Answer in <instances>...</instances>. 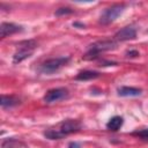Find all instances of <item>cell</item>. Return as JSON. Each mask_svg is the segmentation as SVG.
<instances>
[{
    "instance_id": "6da1fadb",
    "label": "cell",
    "mask_w": 148,
    "mask_h": 148,
    "mask_svg": "<svg viewBox=\"0 0 148 148\" xmlns=\"http://www.w3.org/2000/svg\"><path fill=\"white\" fill-rule=\"evenodd\" d=\"M81 130V124L79 120L75 119H66L62 120L57 128H50L44 132V135L50 140H59L62 139L66 135H69L72 133H76Z\"/></svg>"
},
{
    "instance_id": "7a4b0ae2",
    "label": "cell",
    "mask_w": 148,
    "mask_h": 148,
    "mask_svg": "<svg viewBox=\"0 0 148 148\" xmlns=\"http://www.w3.org/2000/svg\"><path fill=\"white\" fill-rule=\"evenodd\" d=\"M117 47V42H114L113 39H103V40H98L94 44H91L88 49V51L86 52V54L83 56L84 60H92L99 57L101 53L105 52V51H110Z\"/></svg>"
},
{
    "instance_id": "3957f363",
    "label": "cell",
    "mask_w": 148,
    "mask_h": 148,
    "mask_svg": "<svg viewBox=\"0 0 148 148\" xmlns=\"http://www.w3.org/2000/svg\"><path fill=\"white\" fill-rule=\"evenodd\" d=\"M124 9H125L124 3H113V5H111L110 7L105 8L103 10V13L101 14L99 23L106 25V24H110V23L114 22L119 17V15H121Z\"/></svg>"
},
{
    "instance_id": "277c9868",
    "label": "cell",
    "mask_w": 148,
    "mask_h": 148,
    "mask_svg": "<svg viewBox=\"0 0 148 148\" xmlns=\"http://www.w3.org/2000/svg\"><path fill=\"white\" fill-rule=\"evenodd\" d=\"M36 47H37V43L35 40H32V39L24 40V42L20 43L17 51L13 56V62L14 64H18V62L23 61L24 59L29 58L34 53Z\"/></svg>"
},
{
    "instance_id": "5b68a950",
    "label": "cell",
    "mask_w": 148,
    "mask_h": 148,
    "mask_svg": "<svg viewBox=\"0 0 148 148\" xmlns=\"http://www.w3.org/2000/svg\"><path fill=\"white\" fill-rule=\"evenodd\" d=\"M71 58L69 57H59V58H52V59H47L45 60L40 67L39 71L43 74H52L57 71H59L61 67L66 66L69 62Z\"/></svg>"
},
{
    "instance_id": "8992f818",
    "label": "cell",
    "mask_w": 148,
    "mask_h": 148,
    "mask_svg": "<svg viewBox=\"0 0 148 148\" xmlns=\"http://www.w3.org/2000/svg\"><path fill=\"white\" fill-rule=\"evenodd\" d=\"M68 97V90L66 88H53L46 91L44 95V102L46 104L57 103Z\"/></svg>"
},
{
    "instance_id": "52a82bcc",
    "label": "cell",
    "mask_w": 148,
    "mask_h": 148,
    "mask_svg": "<svg viewBox=\"0 0 148 148\" xmlns=\"http://www.w3.org/2000/svg\"><path fill=\"white\" fill-rule=\"evenodd\" d=\"M135 37H136V29L133 25L124 27L119 31H117L116 35H114V39L118 40V42H125V40L135 39Z\"/></svg>"
},
{
    "instance_id": "ba28073f",
    "label": "cell",
    "mask_w": 148,
    "mask_h": 148,
    "mask_svg": "<svg viewBox=\"0 0 148 148\" xmlns=\"http://www.w3.org/2000/svg\"><path fill=\"white\" fill-rule=\"evenodd\" d=\"M22 27L17 25V24H14V23H8V22H3L0 24V37L1 38H5L7 36H10V35H14L16 32H20L22 31Z\"/></svg>"
},
{
    "instance_id": "9c48e42d",
    "label": "cell",
    "mask_w": 148,
    "mask_h": 148,
    "mask_svg": "<svg viewBox=\"0 0 148 148\" xmlns=\"http://www.w3.org/2000/svg\"><path fill=\"white\" fill-rule=\"evenodd\" d=\"M117 92L119 96L121 97H135V96H140L142 90L139 88H134V87H120L117 89Z\"/></svg>"
},
{
    "instance_id": "30bf717a",
    "label": "cell",
    "mask_w": 148,
    "mask_h": 148,
    "mask_svg": "<svg viewBox=\"0 0 148 148\" xmlns=\"http://www.w3.org/2000/svg\"><path fill=\"white\" fill-rule=\"evenodd\" d=\"M101 76V73L99 72H96V71H82L80 72L76 76H75V80L77 81H88V80H94V79H97Z\"/></svg>"
},
{
    "instance_id": "8fae6325",
    "label": "cell",
    "mask_w": 148,
    "mask_h": 148,
    "mask_svg": "<svg viewBox=\"0 0 148 148\" xmlns=\"http://www.w3.org/2000/svg\"><path fill=\"white\" fill-rule=\"evenodd\" d=\"M123 123H124L123 117H120V116H114V117H112V118L106 123V128H108L109 131L116 132V131H118V130L123 126Z\"/></svg>"
},
{
    "instance_id": "7c38bea8",
    "label": "cell",
    "mask_w": 148,
    "mask_h": 148,
    "mask_svg": "<svg viewBox=\"0 0 148 148\" xmlns=\"http://www.w3.org/2000/svg\"><path fill=\"white\" fill-rule=\"evenodd\" d=\"M20 103V99L15 96H7V95H1V101L0 104L2 108H12L15 106Z\"/></svg>"
},
{
    "instance_id": "4fadbf2b",
    "label": "cell",
    "mask_w": 148,
    "mask_h": 148,
    "mask_svg": "<svg viewBox=\"0 0 148 148\" xmlns=\"http://www.w3.org/2000/svg\"><path fill=\"white\" fill-rule=\"evenodd\" d=\"M73 13H74L73 9H71V8H68V7H61V8L57 9L54 14H56L57 16H61V15H68V14H73Z\"/></svg>"
},
{
    "instance_id": "5bb4252c",
    "label": "cell",
    "mask_w": 148,
    "mask_h": 148,
    "mask_svg": "<svg viewBox=\"0 0 148 148\" xmlns=\"http://www.w3.org/2000/svg\"><path fill=\"white\" fill-rule=\"evenodd\" d=\"M133 135H136L143 140H148V128H145V130H141V131H136L133 133Z\"/></svg>"
},
{
    "instance_id": "9a60e30c",
    "label": "cell",
    "mask_w": 148,
    "mask_h": 148,
    "mask_svg": "<svg viewBox=\"0 0 148 148\" xmlns=\"http://www.w3.org/2000/svg\"><path fill=\"white\" fill-rule=\"evenodd\" d=\"M138 56H139V52L136 50H130V51L126 52V57L127 58H135Z\"/></svg>"
},
{
    "instance_id": "2e32d148",
    "label": "cell",
    "mask_w": 148,
    "mask_h": 148,
    "mask_svg": "<svg viewBox=\"0 0 148 148\" xmlns=\"http://www.w3.org/2000/svg\"><path fill=\"white\" fill-rule=\"evenodd\" d=\"M68 148H81V147H80L79 143H76V142H71V143L68 145Z\"/></svg>"
},
{
    "instance_id": "e0dca14e",
    "label": "cell",
    "mask_w": 148,
    "mask_h": 148,
    "mask_svg": "<svg viewBox=\"0 0 148 148\" xmlns=\"http://www.w3.org/2000/svg\"><path fill=\"white\" fill-rule=\"evenodd\" d=\"M74 27H80V28H84V24L83 23H79V22H74L73 23Z\"/></svg>"
}]
</instances>
